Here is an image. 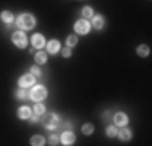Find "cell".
Segmentation results:
<instances>
[{
    "label": "cell",
    "instance_id": "ba28073f",
    "mask_svg": "<svg viewBox=\"0 0 152 146\" xmlns=\"http://www.w3.org/2000/svg\"><path fill=\"white\" fill-rule=\"evenodd\" d=\"M32 46H34L36 49H42V47L45 46L44 36H42V34H39V32H36V34L32 36Z\"/></svg>",
    "mask_w": 152,
    "mask_h": 146
},
{
    "label": "cell",
    "instance_id": "2e32d148",
    "mask_svg": "<svg viewBox=\"0 0 152 146\" xmlns=\"http://www.w3.org/2000/svg\"><path fill=\"white\" fill-rule=\"evenodd\" d=\"M2 21H3V23H7V24L13 23V13H10V12H3V13H2Z\"/></svg>",
    "mask_w": 152,
    "mask_h": 146
},
{
    "label": "cell",
    "instance_id": "9c48e42d",
    "mask_svg": "<svg viewBox=\"0 0 152 146\" xmlns=\"http://www.w3.org/2000/svg\"><path fill=\"white\" fill-rule=\"evenodd\" d=\"M113 120H115V125H120V127H125L128 123V117H126V114H123V112L115 114Z\"/></svg>",
    "mask_w": 152,
    "mask_h": 146
},
{
    "label": "cell",
    "instance_id": "ac0fdd59",
    "mask_svg": "<svg viewBox=\"0 0 152 146\" xmlns=\"http://www.w3.org/2000/svg\"><path fill=\"white\" fill-rule=\"evenodd\" d=\"M66 44H68V47H73V46H76V44H78V36H75V34L68 36Z\"/></svg>",
    "mask_w": 152,
    "mask_h": 146
},
{
    "label": "cell",
    "instance_id": "7c38bea8",
    "mask_svg": "<svg viewBox=\"0 0 152 146\" xmlns=\"http://www.w3.org/2000/svg\"><path fill=\"white\" fill-rule=\"evenodd\" d=\"M47 50H49L50 54H57L60 50V42L55 41V39H53V41H50L49 44H47Z\"/></svg>",
    "mask_w": 152,
    "mask_h": 146
},
{
    "label": "cell",
    "instance_id": "8992f818",
    "mask_svg": "<svg viewBox=\"0 0 152 146\" xmlns=\"http://www.w3.org/2000/svg\"><path fill=\"white\" fill-rule=\"evenodd\" d=\"M34 81H36L34 75H32V73H28V75H23L20 80H18V85H20L21 88H29V86L34 85Z\"/></svg>",
    "mask_w": 152,
    "mask_h": 146
},
{
    "label": "cell",
    "instance_id": "8fae6325",
    "mask_svg": "<svg viewBox=\"0 0 152 146\" xmlns=\"http://www.w3.org/2000/svg\"><path fill=\"white\" fill-rule=\"evenodd\" d=\"M104 24H105V20H104V16H99V15L92 16V26L96 28V29H102Z\"/></svg>",
    "mask_w": 152,
    "mask_h": 146
},
{
    "label": "cell",
    "instance_id": "3957f363",
    "mask_svg": "<svg viewBox=\"0 0 152 146\" xmlns=\"http://www.w3.org/2000/svg\"><path fill=\"white\" fill-rule=\"evenodd\" d=\"M42 123H44V127L47 130H53L60 125V117L57 114H47L44 117V120H42Z\"/></svg>",
    "mask_w": 152,
    "mask_h": 146
},
{
    "label": "cell",
    "instance_id": "30bf717a",
    "mask_svg": "<svg viewBox=\"0 0 152 146\" xmlns=\"http://www.w3.org/2000/svg\"><path fill=\"white\" fill-rule=\"evenodd\" d=\"M117 135H118V138H120V140H123V141H128V140H131V136H133L131 130H128V128L118 130V131H117Z\"/></svg>",
    "mask_w": 152,
    "mask_h": 146
},
{
    "label": "cell",
    "instance_id": "4fadbf2b",
    "mask_svg": "<svg viewBox=\"0 0 152 146\" xmlns=\"http://www.w3.org/2000/svg\"><path fill=\"white\" fill-rule=\"evenodd\" d=\"M18 117H20V119H29V117H31V109L26 107V105L20 107V109H18Z\"/></svg>",
    "mask_w": 152,
    "mask_h": 146
},
{
    "label": "cell",
    "instance_id": "d4e9b609",
    "mask_svg": "<svg viewBox=\"0 0 152 146\" xmlns=\"http://www.w3.org/2000/svg\"><path fill=\"white\" fill-rule=\"evenodd\" d=\"M31 73L34 76H41V70H39V67H32L31 68Z\"/></svg>",
    "mask_w": 152,
    "mask_h": 146
},
{
    "label": "cell",
    "instance_id": "4316f807",
    "mask_svg": "<svg viewBox=\"0 0 152 146\" xmlns=\"http://www.w3.org/2000/svg\"><path fill=\"white\" fill-rule=\"evenodd\" d=\"M29 119H31V122H32V123H36V122L39 120V115H37V114H36V115H31Z\"/></svg>",
    "mask_w": 152,
    "mask_h": 146
},
{
    "label": "cell",
    "instance_id": "44dd1931",
    "mask_svg": "<svg viewBox=\"0 0 152 146\" xmlns=\"http://www.w3.org/2000/svg\"><path fill=\"white\" fill-rule=\"evenodd\" d=\"M94 131V127L91 125V123H86V125H83V133L84 135H91Z\"/></svg>",
    "mask_w": 152,
    "mask_h": 146
},
{
    "label": "cell",
    "instance_id": "484cf974",
    "mask_svg": "<svg viewBox=\"0 0 152 146\" xmlns=\"http://www.w3.org/2000/svg\"><path fill=\"white\" fill-rule=\"evenodd\" d=\"M63 57H71V49H70V47H66V49H65L63 50Z\"/></svg>",
    "mask_w": 152,
    "mask_h": 146
},
{
    "label": "cell",
    "instance_id": "9a60e30c",
    "mask_svg": "<svg viewBox=\"0 0 152 146\" xmlns=\"http://www.w3.org/2000/svg\"><path fill=\"white\" fill-rule=\"evenodd\" d=\"M34 58H36V62H37L39 65H42V63H45V62H47V54L45 52H37Z\"/></svg>",
    "mask_w": 152,
    "mask_h": 146
},
{
    "label": "cell",
    "instance_id": "277c9868",
    "mask_svg": "<svg viewBox=\"0 0 152 146\" xmlns=\"http://www.w3.org/2000/svg\"><path fill=\"white\" fill-rule=\"evenodd\" d=\"M12 39H13V42H15V46H16V47H20V49H24V47L28 46L26 34H24L23 31H16V32H13Z\"/></svg>",
    "mask_w": 152,
    "mask_h": 146
},
{
    "label": "cell",
    "instance_id": "6da1fadb",
    "mask_svg": "<svg viewBox=\"0 0 152 146\" xmlns=\"http://www.w3.org/2000/svg\"><path fill=\"white\" fill-rule=\"evenodd\" d=\"M16 24H18V28H21V29H32V28H34V24H36V20H34L32 15L23 13V15L18 16Z\"/></svg>",
    "mask_w": 152,
    "mask_h": 146
},
{
    "label": "cell",
    "instance_id": "603a6c76",
    "mask_svg": "<svg viewBox=\"0 0 152 146\" xmlns=\"http://www.w3.org/2000/svg\"><path fill=\"white\" fill-rule=\"evenodd\" d=\"M107 136H110V138L117 136V128L110 125V127H108V128H107Z\"/></svg>",
    "mask_w": 152,
    "mask_h": 146
},
{
    "label": "cell",
    "instance_id": "83f0119b",
    "mask_svg": "<svg viewBox=\"0 0 152 146\" xmlns=\"http://www.w3.org/2000/svg\"><path fill=\"white\" fill-rule=\"evenodd\" d=\"M63 128H71V123H70V122H65Z\"/></svg>",
    "mask_w": 152,
    "mask_h": 146
},
{
    "label": "cell",
    "instance_id": "5b68a950",
    "mask_svg": "<svg viewBox=\"0 0 152 146\" xmlns=\"http://www.w3.org/2000/svg\"><path fill=\"white\" fill-rule=\"evenodd\" d=\"M75 29H76L78 34H88L89 29H91V24H89L86 20H78L75 23Z\"/></svg>",
    "mask_w": 152,
    "mask_h": 146
},
{
    "label": "cell",
    "instance_id": "cb8c5ba5",
    "mask_svg": "<svg viewBox=\"0 0 152 146\" xmlns=\"http://www.w3.org/2000/svg\"><path fill=\"white\" fill-rule=\"evenodd\" d=\"M58 141H60V136H57V135H50V138H49L50 145H58Z\"/></svg>",
    "mask_w": 152,
    "mask_h": 146
},
{
    "label": "cell",
    "instance_id": "d6986e66",
    "mask_svg": "<svg viewBox=\"0 0 152 146\" xmlns=\"http://www.w3.org/2000/svg\"><path fill=\"white\" fill-rule=\"evenodd\" d=\"M15 96H16V99L23 101V99H26V97H28V94H26V91H24V88H21V89H18L15 93Z\"/></svg>",
    "mask_w": 152,
    "mask_h": 146
},
{
    "label": "cell",
    "instance_id": "7402d4cb",
    "mask_svg": "<svg viewBox=\"0 0 152 146\" xmlns=\"http://www.w3.org/2000/svg\"><path fill=\"white\" fill-rule=\"evenodd\" d=\"M92 8H91V7H84V8H83V16H84V18H91L92 16Z\"/></svg>",
    "mask_w": 152,
    "mask_h": 146
},
{
    "label": "cell",
    "instance_id": "52a82bcc",
    "mask_svg": "<svg viewBox=\"0 0 152 146\" xmlns=\"http://www.w3.org/2000/svg\"><path fill=\"white\" fill-rule=\"evenodd\" d=\"M60 140H61V145L70 146V145L75 143V133L73 131H65V133L60 136Z\"/></svg>",
    "mask_w": 152,
    "mask_h": 146
},
{
    "label": "cell",
    "instance_id": "e0dca14e",
    "mask_svg": "<svg viewBox=\"0 0 152 146\" xmlns=\"http://www.w3.org/2000/svg\"><path fill=\"white\" fill-rule=\"evenodd\" d=\"M137 55L147 57V55H149V47H147V46H139V47H137Z\"/></svg>",
    "mask_w": 152,
    "mask_h": 146
},
{
    "label": "cell",
    "instance_id": "7a4b0ae2",
    "mask_svg": "<svg viewBox=\"0 0 152 146\" xmlns=\"http://www.w3.org/2000/svg\"><path fill=\"white\" fill-rule=\"evenodd\" d=\"M45 96H47V89H45V86H42V85L34 86L31 89V93H29V97H31L32 101H36V102L45 99Z\"/></svg>",
    "mask_w": 152,
    "mask_h": 146
},
{
    "label": "cell",
    "instance_id": "ffe728a7",
    "mask_svg": "<svg viewBox=\"0 0 152 146\" xmlns=\"http://www.w3.org/2000/svg\"><path fill=\"white\" fill-rule=\"evenodd\" d=\"M34 112H36L37 115H42V114L45 112V107H44L42 104H39V102H37V104L34 105Z\"/></svg>",
    "mask_w": 152,
    "mask_h": 146
},
{
    "label": "cell",
    "instance_id": "5bb4252c",
    "mask_svg": "<svg viewBox=\"0 0 152 146\" xmlns=\"http://www.w3.org/2000/svg\"><path fill=\"white\" fill-rule=\"evenodd\" d=\"M31 145H34V146H42V145H45L44 136H41V135H34V136L31 138Z\"/></svg>",
    "mask_w": 152,
    "mask_h": 146
}]
</instances>
